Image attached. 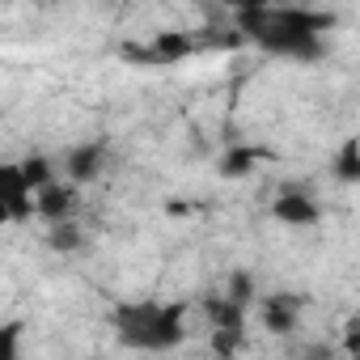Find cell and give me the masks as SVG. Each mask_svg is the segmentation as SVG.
Returning a JSON list of instances; mask_svg holds the SVG:
<instances>
[{"label": "cell", "instance_id": "obj_1", "mask_svg": "<svg viewBox=\"0 0 360 360\" xmlns=\"http://www.w3.org/2000/svg\"><path fill=\"white\" fill-rule=\"evenodd\" d=\"M233 18H238V30L276 60H318L326 47V30H330L326 13L280 5V0H267V5L250 13H233Z\"/></svg>", "mask_w": 360, "mask_h": 360}, {"label": "cell", "instance_id": "obj_2", "mask_svg": "<svg viewBox=\"0 0 360 360\" xmlns=\"http://www.w3.org/2000/svg\"><path fill=\"white\" fill-rule=\"evenodd\" d=\"M115 335L136 352H169L187 339V305L178 301H123L115 309Z\"/></svg>", "mask_w": 360, "mask_h": 360}, {"label": "cell", "instance_id": "obj_3", "mask_svg": "<svg viewBox=\"0 0 360 360\" xmlns=\"http://www.w3.org/2000/svg\"><path fill=\"white\" fill-rule=\"evenodd\" d=\"M204 314H208V326H212V347H217V352H233L238 339L246 335V314H250V305L233 301L229 292H217V297L204 301Z\"/></svg>", "mask_w": 360, "mask_h": 360}, {"label": "cell", "instance_id": "obj_4", "mask_svg": "<svg viewBox=\"0 0 360 360\" xmlns=\"http://www.w3.org/2000/svg\"><path fill=\"white\" fill-rule=\"evenodd\" d=\"M34 217V183L22 161H0V221H30Z\"/></svg>", "mask_w": 360, "mask_h": 360}, {"label": "cell", "instance_id": "obj_5", "mask_svg": "<svg viewBox=\"0 0 360 360\" xmlns=\"http://www.w3.org/2000/svg\"><path fill=\"white\" fill-rule=\"evenodd\" d=\"M271 217H276L280 225L309 229V225H318L322 204H318V195H309V191H301V187H284V191L271 200Z\"/></svg>", "mask_w": 360, "mask_h": 360}, {"label": "cell", "instance_id": "obj_6", "mask_svg": "<svg viewBox=\"0 0 360 360\" xmlns=\"http://www.w3.org/2000/svg\"><path fill=\"white\" fill-rule=\"evenodd\" d=\"M259 318L271 335H288L297 322H301V301L292 292H267L259 301Z\"/></svg>", "mask_w": 360, "mask_h": 360}, {"label": "cell", "instance_id": "obj_7", "mask_svg": "<svg viewBox=\"0 0 360 360\" xmlns=\"http://www.w3.org/2000/svg\"><path fill=\"white\" fill-rule=\"evenodd\" d=\"M72 204H77V187L72 183H43L39 191H34V217H43V221H68V212H72Z\"/></svg>", "mask_w": 360, "mask_h": 360}, {"label": "cell", "instance_id": "obj_8", "mask_svg": "<svg viewBox=\"0 0 360 360\" xmlns=\"http://www.w3.org/2000/svg\"><path fill=\"white\" fill-rule=\"evenodd\" d=\"M102 144H77L68 157H64V169H68V183L72 187H85V183H94V178L102 174Z\"/></svg>", "mask_w": 360, "mask_h": 360}, {"label": "cell", "instance_id": "obj_9", "mask_svg": "<svg viewBox=\"0 0 360 360\" xmlns=\"http://www.w3.org/2000/svg\"><path fill=\"white\" fill-rule=\"evenodd\" d=\"M356 153H360V144L347 136V140H343V148H339V157H335V165H330V169H335V178H339L343 187H356V183H360V157H356Z\"/></svg>", "mask_w": 360, "mask_h": 360}, {"label": "cell", "instance_id": "obj_10", "mask_svg": "<svg viewBox=\"0 0 360 360\" xmlns=\"http://www.w3.org/2000/svg\"><path fill=\"white\" fill-rule=\"evenodd\" d=\"M259 165V153L255 148H229L225 157H221V174L225 178H242V174H250Z\"/></svg>", "mask_w": 360, "mask_h": 360}, {"label": "cell", "instance_id": "obj_11", "mask_svg": "<svg viewBox=\"0 0 360 360\" xmlns=\"http://www.w3.org/2000/svg\"><path fill=\"white\" fill-rule=\"evenodd\" d=\"M22 335H26L22 322H0V360H18V352H22Z\"/></svg>", "mask_w": 360, "mask_h": 360}, {"label": "cell", "instance_id": "obj_12", "mask_svg": "<svg viewBox=\"0 0 360 360\" xmlns=\"http://www.w3.org/2000/svg\"><path fill=\"white\" fill-rule=\"evenodd\" d=\"M187 51H191V39H183V34H161L153 43V56L157 60H178V56H187Z\"/></svg>", "mask_w": 360, "mask_h": 360}, {"label": "cell", "instance_id": "obj_13", "mask_svg": "<svg viewBox=\"0 0 360 360\" xmlns=\"http://www.w3.org/2000/svg\"><path fill=\"white\" fill-rule=\"evenodd\" d=\"M225 5H229L233 13H250V9H259V5H267V0H225Z\"/></svg>", "mask_w": 360, "mask_h": 360}, {"label": "cell", "instance_id": "obj_14", "mask_svg": "<svg viewBox=\"0 0 360 360\" xmlns=\"http://www.w3.org/2000/svg\"><path fill=\"white\" fill-rule=\"evenodd\" d=\"M119 5H144V0H119Z\"/></svg>", "mask_w": 360, "mask_h": 360}]
</instances>
